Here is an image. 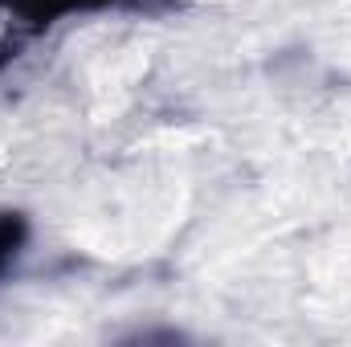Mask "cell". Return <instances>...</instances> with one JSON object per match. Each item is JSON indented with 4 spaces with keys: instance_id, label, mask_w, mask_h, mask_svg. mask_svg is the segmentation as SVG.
<instances>
[{
    "instance_id": "obj_1",
    "label": "cell",
    "mask_w": 351,
    "mask_h": 347,
    "mask_svg": "<svg viewBox=\"0 0 351 347\" xmlns=\"http://www.w3.org/2000/svg\"><path fill=\"white\" fill-rule=\"evenodd\" d=\"M12 16H21L29 29H45L66 12H82V8H102V4H119V0H0Z\"/></svg>"
},
{
    "instance_id": "obj_2",
    "label": "cell",
    "mask_w": 351,
    "mask_h": 347,
    "mask_svg": "<svg viewBox=\"0 0 351 347\" xmlns=\"http://www.w3.org/2000/svg\"><path fill=\"white\" fill-rule=\"evenodd\" d=\"M25 237H29V225L21 213H0V274L21 258L25 250Z\"/></svg>"
}]
</instances>
